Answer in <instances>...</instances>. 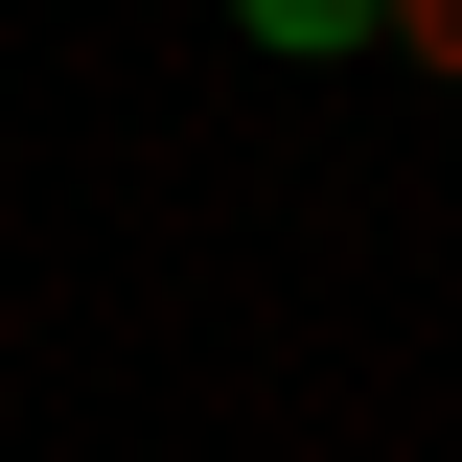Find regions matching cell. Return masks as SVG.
I'll use <instances>...</instances> for the list:
<instances>
[{
	"label": "cell",
	"mask_w": 462,
	"mask_h": 462,
	"mask_svg": "<svg viewBox=\"0 0 462 462\" xmlns=\"http://www.w3.org/2000/svg\"><path fill=\"white\" fill-rule=\"evenodd\" d=\"M254 47H370V0H231Z\"/></svg>",
	"instance_id": "6da1fadb"
},
{
	"label": "cell",
	"mask_w": 462,
	"mask_h": 462,
	"mask_svg": "<svg viewBox=\"0 0 462 462\" xmlns=\"http://www.w3.org/2000/svg\"><path fill=\"white\" fill-rule=\"evenodd\" d=\"M370 47H416V69L462 93V0H370Z\"/></svg>",
	"instance_id": "7a4b0ae2"
}]
</instances>
